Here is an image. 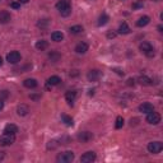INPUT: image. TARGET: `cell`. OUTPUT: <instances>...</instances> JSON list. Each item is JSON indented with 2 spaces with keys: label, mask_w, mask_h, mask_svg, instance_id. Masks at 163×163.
I'll list each match as a JSON object with an SVG mask.
<instances>
[{
  "label": "cell",
  "mask_w": 163,
  "mask_h": 163,
  "mask_svg": "<svg viewBox=\"0 0 163 163\" xmlns=\"http://www.w3.org/2000/svg\"><path fill=\"white\" fill-rule=\"evenodd\" d=\"M73 159H74V153L70 152V150H66V152L57 156V162L60 163H70Z\"/></svg>",
  "instance_id": "7a4b0ae2"
},
{
  "label": "cell",
  "mask_w": 163,
  "mask_h": 163,
  "mask_svg": "<svg viewBox=\"0 0 163 163\" xmlns=\"http://www.w3.org/2000/svg\"><path fill=\"white\" fill-rule=\"evenodd\" d=\"M10 6L13 8V9H19V8H21V4H19V3H11Z\"/></svg>",
  "instance_id": "1f68e13d"
},
{
  "label": "cell",
  "mask_w": 163,
  "mask_h": 163,
  "mask_svg": "<svg viewBox=\"0 0 163 163\" xmlns=\"http://www.w3.org/2000/svg\"><path fill=\"white\" fill-rule=\"evenodd\" d=\"M4 157H5V156H4V153H3V152H0V161H3V159H4Z\"/></svg>",
  "instance_id": "e575fe53"
},
{
  "label": "cell",
  "mask_w": 163,
  "mask_h": 163,
  "mask_svg": "<svg viewBox=\"0 0 163 163\" xmlns=\"http://www.w3.org/2000/svg\"><path fill=\"white\" fill-rule=\"evenodd\" d=\"M138 80H139V83H140L142 85H152V84H153L152 79H150V78H148V76H145V75L140 76V78H139Z\"/></svg>",
  "instance_id": "603a6c76"
},
{
  "label": "cell",
  "mask_w": 163,
  "mask_h": 163,
  "mask_svg": "<svg viewBox=\"0 0 163 163\" xmlns=\"http://www.w3.org/2000/svg\"><path fill=\"white\" fill-rule=\"evenodd\" d=\"M88 51V44H85V42H80L75 46V52L76 54H85Z\"/></svg>",
  "instance_id": "4fadbf2b"
},
{
  "label": "cell",
  "mask_w": 163,
  "mask_h": 163,
  "mask_svg": "<svg viewBox=\"0 0 163 163\" xmlns=\"http://www.w3.org/2000/svg\"><path fill=\"white\" fill-rule=\"evenodd\" d=\"M101 76H102V73H101L98 69H93V70H89V73L87 74V78L89 82H97Z\"/></svg>",
  "instance_id": "ba28073f"
},
{
  "label": "cell",
  "mask_w": 163,
  "mask_h": 163,
  "mask_svg": "<svg viewBox=\"0 0 163 163\" xmlns=\"http://www.w3.org/2000/svg\"><path fill=\"white\" fill-rule=\"evenodd\" d=\"M51 38H52V41H55V42H61L64 40V34H63V32H60V31H55V32L51 33Z\"/></svg>",
  "instance_id": "9a60e30c"
},
{
  "label": "cell",
  "mask_w": 163,
  "mask_h": 163,
  "mask_svg": "<svg viewBox=\"0 0 163 163\" xmlns=\"http://www.w3.org/2000/svg\"><path fill=\"white\" fill-rule=\"evenodd\" d=\"M139 49H140V51L143 54H145L148 57H153L154 56V49H153V46L149 44V42H142L140 45H139Z\"/></svg>",
  "instance_id": "6da1fadb"
},
{
  "label": "cell",
  "mask_w": 163,
  "mask_h": 163,
  "mask_svg": "<svg viewBox=\"0 0 163 163\" xmlns=\"http://www.w3.org/2000/svg\"><path fill=\"white\" fill-rule=\"evenodd\" d=\"M96 161V153L94 152H85L83 156L80 157L82 163H92Z\"/></svg>",
  "instance_id": "52a82bcc"
},
{
  "label": "cell",
  "mask_w": 163,
  "mask_h": 163,
  "mask_svg": "<svg viewBox=\"0 0 163 163\" xmlns=\"http://www.w3.org/2000/svg\"><path fill=\"white\" fill-rule=\"evenodd\" d=\"M147 122L150 124V125H157V124L161 122V115L158 114V112H149V114H147Z\"/></svg>",
  "instance_id": "3957f363"
},
{
  "label": "cell",
  "mask_w": 163,
  "mask_h": 163,
  "mask_svg": "<svg viewBox=\"0 0 163 163\" xmlns=\"http://www.w3.org/2000/svg\"><path fill=\"white\" fill-rule=\"evenodd\" d=\"M49 57H50V60H51V61L56 63V61H59V59H60V54L57 52V51H52V52L49 55Z\"/></svg>",
  "instance_id": "4316f807"
},
{
  "label": "cell",
  "mask_w": 163,
  "mask_h": 163,
  "mask_svg": "<svg viewBox=\"0 0 163 163\" xmlns=\"http://www.w3.org/2000/svg\"><path fill=\"white\" fill-rule=\"evenodd\" d=\"M3 65V59H1V56H0V66Z\"/></svg>",
  "instance_id": "8d00e7d4"
},
{
  "label": "cell",
  "mask_w": 163,
  "mask_h": 163,
  "mask_svg": "<svg viewBox=\"0 0 163 163\" xmlns=\"http://www.w3.org/2000/svg\"><path fill=\"white\" fill-rule=\"evenodd\" d=\"M10 13L6 10H0V23H3V24H5V23H9L10 22Z\"/></svg>",
  "instance_id": "8fae6325"
},
{
  "label": "cell",
  "mask_w": 163,
  "mask_h": 163,
  "mask_svg": "<svg viewBox=\"0 0 163 163\" xmlns=\"http://www.w3.org/2000/svg\"><path fill=\"white\" fill-rule=\"evenodd\" d=\"M149 22H150V18L148 15H144V17L139 18V21L137 22V26L138 27H145L147 24H149Z\"/></svg>",
  "instance_id": "d6986e66"
},
{
  "label": "cell",
  "mask_w": 163,
  "mask_h": 163,
  "mask_svg": "<svg viewBox=\"0 0 163 163\" xmlns=\"http://www.w3.org/2000/svg\"><path fill=\"white\" fill-rule=\"evenodd\" d=\"M21 54H19L18 51H10L9 54L6 55V60L9 64H17L21 61Z\"/></svg>",
  "instance_id": "8992f818"
},
{
  "label": "cell",
  "mask_w": 163,
  "mask_h": 163,
  "mask_svg": "<svg viewBox=\"0 0 163 163\" xmlns=\"http://www.w3.org/2000/svg\"><path fill=\"white\" fill-rule=\"evenodd\" d=\"M59 11H60V14L63 15V17H68V15L71 13V6H68V8H65V9H61Z\"/></svg>",
  "instance_id": "f1b7e54d"
},
{
  "label": "cell",
  "mask_w": 163,
  "mask_h": 163,
  "mask_svg": "<svg viewBox=\"0 0 163 163\" xmlns=\"http://www.w3.org/2000/svg\"><path fill=\"white\" fill-rule=\"evenodd\" d=\"M3 108H4V102H3L1 99H0V111H1Z\"/></svg>",
  "instance_id": "836d02e7"
},
{
  "label": "cell",
  "mask_w": 163,
  "mask_h": 163,
  "mask_svg": "<svg viewBox=\"0 0 163 163\" xmlns=\"http://www.w3.org/2000/svg\"><path fill=\"white\" fill-rule=\"evenodd\" d=\"M14 142H15V137L13 134H4L0 137V145L1 147L11 145Z\"/></svg>",
  "instance_id": "277c9868"
},
{
  "label": "cell",
  "mask_w": 163,
  "mask_h": 163,
  "mask_svg": "<svg viewBox=\"0 0 163 163\" xmlns=\"http://www.w3.org/2000/svg\"><path fill=\"white\" fill-rule=\"evenodd\" d=\"M60 76H57V75H52V76H50V78L47 79V83L50 85H57V84H60Z\"/></svg>",
  "instance_id": "7402d4cb"
},
{
  "label": "cell",
  "mask_w": 163,
  "mask_h": 163,
  "mask_svg": "<svg viewBox=\"0 0 163 163\" xmlns=\"http://www.w3.org/2000/svg\"><path fill=\"white\" fill-rule=\"evenodd\" d=\"M18 133V127L14 125V124H8V125L4 127V134H13L15 135Z\"/></svg>",
  "instance_id": "7c38bea8"
},
{
  "label": "cell",
  "mask_w": 163,
  "mask_h": 163,
  "mask_svg": "<svg viewBox=\"0 0 163 163\" xmlns=\"http://www.w3.org/2000/svg\"><path fill=\"white\" fill-rule=\"evenodd\" d=\"M122 126H124V119L121 117V116H119V117L116 119V125H115V127H116V129H121Z\"/></svg>",
  "instance_id": "83f0119b"
},
{
  "label": "cell",
  "mask_w": 163,
  "mask_h": 163,
  "mask_svg": "<svg viewBox=\"0 0 163 163\" xmlns=\"http://www.w3.org/2000/svg\"><path fill=\"white\" fill-rule=\"evenodd\" d=\"M119 33L120 34H127V33H130V28H129V26H127L126 22H124L119 27Z\"/></svg>",
  "instance_id": "44dd1931"
},
{
  "label": "cell",
  "mask_w": 163,
  "mask_h": 163,
  "mask_svg": "<svg viewBox=\"0 0 163 163\" xmlns=\"http://www.w3.org/2000/svg\"><path fill=\"white\" fill-rule=\"evenodd\" d=\"M153 1H158V0H153Z\"/></svg>",
  "instance_id": "74e56055"
},
{
  "label": "cell",
  "mask_w": 163,
  "mask_h": 163,
  "mask_svg": "<svg viewBox=\"0 0 163 163\" xmlns=\"http://www.w3.org/2000/svg\"><path fill=\"white\" fill-rule=\"evenodd\" d=\"M75 96H76V92L75 91H68L66 93H65V99H66V102L70 104V106L73 104V102H74Z\"/></svg>",
  "instance_id": "5bb4252c"
},
{
  "label": "cell",
  "mask_w": 163,
  "mask_h": 163,
  "mask_svg": "<svg viewBox=\"0 0 163 163\" xmlns=\"http://www.w3.org/2000/svg\"><path fill=\"white\" fill-rule=\"evenodd\" d=\"M78 139L82 143H88L89 140H92V139H93V134L89 133V131H83V133H80L78 135Z\"/></svg>",
  "instance_id": "30bf717a"
},
{
  "label": "cell",
  "mask_w": 163,
  "mask_h": 163,
  "mask_svg": "<svg viewBox=\"0 0 163 163\" xmlns=\"http://www.w3.org/2000/svg\"><path fill=\"white\" fill-rule=\"evenodd\" d=\"M23 84H24L26 88L32 89V88H36L37 87V80L33 79V78H29V79H26L24 82H23Z\"/></svg>",
  "instance_id": "2e32d148"
},
{
  "label": "cell",
  "mask_w": 163,
  "mask_h": 163,
  "mask_svg": "<svg viewBox=\"0 0 163 163\" xmlns=\"http://www.w3.org/2000/svg\"><path fill=\"white\" fill-rule=\"evenodd\" d=\"M115 36H116V33H108V34H107V37H108V38H111V37L114 38Z\"/></svg>",
  "instance_id": "d6a6232c"
},
{
  "label": "cell",
  "mask_w": 163,
  "mask_h": 163,
  "mask_svg": "<svg viewBox=\"0 0 163 163\" xmlns=\"http://www.w3.org/2000/svg\"><path fill=\"white\" fill-rule=\"evenodd\" d=\"M162 149H163V144L161 142H152L148 144V150H149V153H152V154L159 153Z\"/></svg>",
  "instance_id": "5b68a950"
},
{
  "label": "cell",
  "mask_w": 163,
  "mask_h": 163,
  "mask_svg": "<svg viewBox=\"0 0 163 163\" xmlns=\"http://www.w3.org/2000/svg\"><path fill=\"white\" fill-rule=\"evenodd\" d=\"M61 120H63V122L65 124L66 126H73V119L70 117V116H68V115H61Z\"/></svg>",
  "instance_id": "cb8c5ba5"
},
{
  "label": "cell",
  "mask_w": 163,
  "mask_h": 163,
  "mask_svg": "<svg viewBox=\"0 0 163 163\" xmlns=\"http://www.w3.org/2000/svg\"><path fill=\"white\" fill-rule=\"evenodd\" d=\"M68 6H71L70 5V0H60V1L56 4V8L59 10L65 9V8H68Z\"/></svg>",
  "instance_id": "ffe728a7"
},
{
  "label": "cell",
  "mask_w": 163,
  "mask_h": 163,
  "mask_svg": "<svg viewBox=\"0 0 163 163\" xmlns=\"http://www.w3.org/2000/svg\"><path fill=\"white\" fill-rule=\"evenodd\" d=\"M108 19H110V18H108V15L103 13V14L99 17V19H98V26H104V24H106V23L108 22Z\"/></svg>",
  "instance_id": "484cf974"
},
{
  "label": "cell",
  "mask_w": 163,
  "mask_h": 163,
  "mask_svg": "<svg viewBox=\"0 0 163 163\" xmlns=\"http://www.w3.org/2000/svg\"><path fill=\"white\" fill-rule=\"evenodd\" d=\"M28 112H29V108H28V106H26V104H21V106H18V108H17V114L19 116H26Z\"/></svg>",
  "instance_id": "e0dca14e"
},
{
  "label": "cell",
  "mask_w": 163,
  "mask_h": 163,
  "mask_svg": "<svg viewBox=\"0 0 163 163\" xmlns=\"http://www.w3.org/2000/svg\"><path fill=\"white\" fill-rule=\"evenodd\" d=\"M143 6H144L143 3H134L133 4V9H139V8H143Z\"/></svg>",
  "instance_id": "4dcf8cb0"
},
{
  "label": "cell",
  "mask_w": 163,
  "mask_h": 163,
  "mask_svg": "<svg viewBox=\"0 0 163 163\" xmlns=\"http://www.w3.org/2000/svg\"><path fill=\"white\" fill-rule=\"evenodd\" d=\"M139 111L143 112V114H149V112L154 111V107H153V104H152V103H149V102H144V103H142L140 106H139Z\"/></svg>",
  "instance_id": "9c48e42d"
},
{
  "label": "cell",
  "mask_w": 163,
  "mask_h": 163,
  "mask_svg": "<svg viewBox=\"0 0 163 163\" xmlns=\"http://www.w3.org/2000/svg\"><path fill=\"white\" fill-rule=\"evenodd\" d=\"M19 1H21V3H28L29 0H19Z\"/></svg>",
  "instance_id": "d590c367"
},
{
  "label": "cell",
  "mask_w": 163,
  "mask_h": 163,
  "mask_svg": "<svg viewBox=\"0 0 163 163\" xmlns=\"http://www.w3.org/2000/svg\"><path fill=\"white\" fill-rule=\"evenodd\" d=\"M49 47V42L45 41V40H40L36 42V49L40 50V51H44V50H46Z\"/></svg>",
  "instance_id": "ac0fdd59"
},
{
  "label": "cell",
  "mask_w": 163,
  "mask_h": 163,
  "mask_svg": "<svg viewBox=\"0 0 163 163\" xmlns=\"http://www.w3.org/2000/svg\"><path fill=\"white\" fill-rule=\"evenodd\" d=\"M8 96H9V92H8V91H1V92H0V99H1V101H3V98H6Z\"/></svg>",
  "instance_id": "f546056e"
},
{
  "label": "cell",
  "mask_w": 163,
  "mask_h": 163,
  "mask_svg": "<svg viewBox=\"0 0 163 163\" xmlns=\"http://www.w3.org/2000/svg\"><path fill=\"white\" fill-rule=\"evenodd\" d=\"M70 33L71 34H78V33H80V32H83V27L82 26H73V27H70Z\"/></svg>",
  "instance_id": "d4e9b609"
}]
</instances>
